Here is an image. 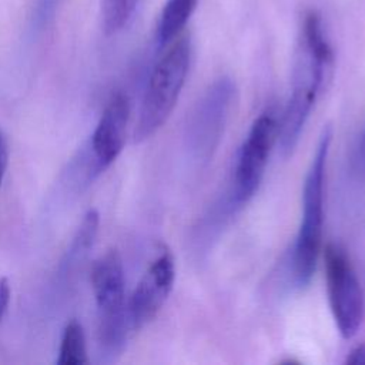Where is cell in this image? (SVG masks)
Returning a JSON list of instances; mask_svg holds the SVG:
<instances>
[{
    "label": "cell",
    "mask_w": 365,
    "mask_h": 365,
    "mask_svg": "<svg viewBox=\"0 0 365 365\" xmlns=\"http://www.w3.org/2000/svg\"><path fill=\"white\" fill-rule=\"evenodd\" d=\"M190 58V37L177 36L150 74L133 134L135 143L155 134L171 115L188 74Z\"/></svg>",
    "instance_id": "obj_1"
},
{
    "label": "cell",
    "mask_w": 365,
    "mask_h": 365,
    "mask_svg": "<svg viewBox=\"0 0 365 365\" xmlns=\"http://www.w3.org/2000/svg\"><path fill=\"white\" fill-rule=\"evenodd\" d=\"M332 128H324L311 161L302 192V218L294 250V271L299 285H307L317 267L324 227V178Z\"/></svg>",
    "instance_id": "obj_2"
},
{
    "label": "cell",
    "mask_w": 365,
    "mask_h": 365,
    "mask_svg": "<svg viewBox=\"0 0 365 365\" xmlns=\"http://www.w3.org/2000/svg\"><path fill=\"white\" fill-rule=\"evenodd\" d=\"M91 287L98 309L100 344L110 352L123 349L130 327L125 278L117 250H107L91 267Z\"/></svg>",
    "instance_id": "obj_3"
},
{
    "label": "cell",
    "mask_w": 365,
    "mask_h": 365,
    "mask_svg": "<svg viewBox=\"0 0 365 365\" xmlns=\"http://www.w3.org/2000/svg\"><path fill=\"white\" fill-rule=\"evenodd\" d=\"M324 257L331 312L339 334L349 339L364 322L365 295L346 254L339 247L328 244Z\"/></svg>",
    "instance_id": "obj_4"
},
{
    "label": "cell",
    "mask_w": 365,
    "mask_h": 365,
    "mask_svg": "<svg viewBox=\"0 0 365 365\" xmlns=\"http://www.w3.org/2000/svg\"><path fill=\"white\" fill-rule=\"evenodd\" d=\"M277 137L278 121L272 113H264L252 123L235 168L234 197L237 202H247L257 192Z\"/></svg>",
    "instance_id": "obj_5"
},
{
    "label": "cell",
    "mask_w": 365,
    "mask_h": 365,
    "mask_svg": "<svg viewBox=\"0 0 365 365\" xmlns=\"http://www.w3.org/2000/svg\"><path fill=\"white\" fill-rule=\"evenodd\" d=\"M234 86L228 78L217 80L197 104L190 121V143L200 158H210L220 143L228 117Z\"/></svg>",
    "instance_id": "obj_6"
},
{
    "label": "cell",
    "mask_w": 365,
    "mask_h": 365,
    "mask_svg": "<svg viewBox=\"0 0 365 365\" xmlns=\"http://www.w3.org/2000/svg\"><path fill=\"white\" fill-rule=\"evenodd\" d=\"M174 279V258L168 251H163L151 261L128 299L127 309L133 329L143 328L157 317L173 289Z\"/></svg>",
    "instance_id": "obj_7"
},
{
    "label": "cell",
    "mask_w": 365,
    "mask_h": 365,
    "mask_svg": "<svg viewBox=\"0 0 365 365\" xmlns=\"http://www.w3.org/2000/svg\"><path fill=\"white\" fill-rule=\"evenodd\" d=\"M130 118V101L123 91L108 98L91 135V148L100 167H107L123 151Z\"/></svg>",
    "instance_id": "obj_8"
},
{
    "label": "cell",
    "mask_w": 365,
    "mask_h": 365,
    "mask_svg": "<svg viewBox=\"0 0 365 365\" xmlns=\"http://www.w3.org/2000/svg\"><path fill=\"white\" fill-rule=\"evenodd\" d=\"M321 88L312 78L297 73V81L292 94L284 110L281 123L278 124V140L281 151L285 157H289L295 150L301 131L307 123L311 108L318 97Z\"/></svg>",
    "instance_id": "obj_9"
},
{
    "label": "cell",
    "mask_w": 365,
    "mask_h": 365,
    "mask_svg": "<svg viewBox=\"0 0 365 365\" xmlns=\"http://www.w3.org/2000/svg\"><path fill=\"white\" fill-rule=\"evenodd\" d=\"M197 3L198 0H167L158 21V40L161 44L180 36L194 13Z\"/></svg>",
    "instance_id": "obj_10"
},
{
    "label": "cell",
    "mask_w": 365,
    "mask_h": 365,
    "mask_svg": "<svg viewBox=\"0 0 365 365\" xmlns=\"http://www.w3.org/2000/svg\"><path fill=\"white\" fill-rule=\"evenodd\" d=\"M57 362L60 365H83L88 362L86 334L83 325L76 319L70 321L63 331Z\"/></svg>",
    "instance_id": "obj_11"
},
{
    "label": "cell",
    "mask_w": 365,
    "mask_h": 365,
    "mask_svg": "<svg viewBox=\"0 0 365 365\" xmlns=\"http://www.w3.org/2000/svg\"><path fill=\"white\" fill-rule=\"evenodd\" d=\"M140 0H101V26L106 34H115L133 19Z\"/></svg>",
    "instance_id": "obj_12"
},
{
    "label": "cell",
    "mask_w": 365,
    "mask_h": 365,
    "mask_svg": "<svg viewBox=\"0 0 365 365\" xmlns=\"http://www.w3.org/2000/svg\"><path fill=\"white\" fill-rule=\"evenodd\" d=\"M98 228V212L96 210H88L81 221V225L77 231V237L74 240V251L84 252L93 245Z\"/></svg>",
    "instance_id": "obj_13"
},
{
    "label": "cell",
    "mask_w": 365,
    "mask_h": 365,
    "mask_svg": "<svg viewBox=\"0 0 365 365\" xmlns=\"http://www.w3.org/2000/svg\"><path fill=\"white\" fill-rule=\"evenodd\" d=\"M64 0H34L30 10L31 29L38 30L47 26Z\"/></svg>",
    "instance_id": "obj_14"
},
{
    "label": "cell",
    "mask_w": 365,
    "mask_h": 365,
    "mask_svg": "<svg viewBox=\"0 0 365 365\" xmlns=\"http://www.w3.org/2000/svg\"><path fill=\"white\" fill-rule=\"evenodd\" d=\"M10 297H11V291H10L9 281L6 278H0V324L7 312Z\"/></svg>",
    "instance_id": "obj_15"
},
{
    "label": "cell",
    "mask_w": 365,
    "mask_h": 365,
    "mask_svg": "<svg viewBox=\"0 0 365 365\" xmlns=\"http://www.w3.org/2000/svg\"><path fill=\"white\" fill-rule=\"evenodd\" d=\"M7 164H9V144L4 134L0 131V185L4 178Z\"/></svg>",
    "instance_id": "obj_16"
},
{
    "label": "cell",
    "mask_w": 365,
    "mask_h": 365,
    "mask_svg": "<svg viewBox=\"0 0 365 365\" xmlns=\"http://www.w3.org/2000/svg\"><path fill=\"white\" fill-rule=\"evenodd\" d=\"M354 163L358 170L365 171V128L359 137L358 145L355 148V155H354Z\"/></svg>",
    "instance_id": "obj_17"
},
{
    "label": "cell",
    "mask_w": 365,
    "mask_h": 365,
    "mask_svg": "<svg viewBox=\"0 0 365 365\" xmlns=\"http://www.w3.org/2000/svg\"><path fill=\"white\" fill-rule=\"evenodd\" d=\"M346 364L349 365H365V344L356 345L346 356Z\"/></svg>",
    "instance_id": "obj_18"
}]
</instances>
